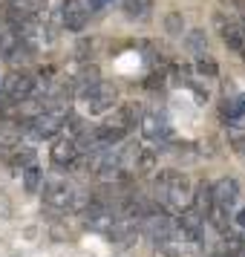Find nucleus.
Masks as SVG:
<instances>
[{
	"mask_svg": "<svg viewBox=\"0 0 245 257\" xmlns=\"http://www.w3.org/2000/svg\"><path fill=\"white\" fill-rule=\"evenodd\" d=\"M35 58H38V49H32L29 44H24L21 38H18L12 47L6 49V55H3V61L12 64V67H26V64H32Z\"/></svg>",
	"mask_w": 245,
	"mask_h": 257,
	"instance_id": "nucleus-14",
	"label": "nucleus"
},
{
	"mask_svg": "<svg viewBox=\"0 0 245 257\" xmlns=\"http://www.w3.org/2000/svg\"><path fill=\"white\" fill-rule=\"evenodd\" d=\"M233 225L239 228V234H245V205L233 211Z\"/></svg>",
	"mask_w": 245,
	"mask_h": 257,
	"instance_id": "nucleus-24",
	"label": "nucleus"
},
{
	"mask_svg": "<svg viewBox=\"0 0 245 257\" xmlns=\"http://www.w3.org/2000/svg\"><path fill=\"white\" fill-rule=\"evenodd\" d=\"M139 231L150 240L153 245H162V243H170L173 240V220H170V214L162 208H150L141 214V222H139Z\"/></svg>",
	"mask_w": 245,
	"mask_h": 257,
	"instance_id": "nucleus-5",
	"label": "nucleus"
},
{
	"mask_svg": "<svg viewBox=\"0 0 245 257\" xmlns=\"http://www.w3.org/2000/svg\"><path fill=\"white\" fill-rule=\"evenodd\" d=\"M0 93L6 95L9 104L32 101V95H35V75H29L24 70H12L3 78V84H0Z\"/></svg>",
	"mask_w": 245,
	"mask_h": 257,
	"instance_id": "nucleus-6",
	"label": "nucleus"
},
{
	"mask_svg": "<svg viewBox=\"0 0 245 257\" xmlns=\"http://www.w3.org/2000/svg\"><path fill=\"white\" fill-rule=\"evenodd\" d=\"M78 104L87 116H101V113H110L118 101V87L110 81H95L93 87H87L75 95Z\"/></svg>",
	"mask_w": 245,
	"mask_h": 257,
	"instance_id": "nucleus-3",
	"label": "nucleus"
},
{
	"mask_svg": "<svg viewBox=\"0 0 245 257\" xmlns=\"http://www.w3.org/2000/svg\"><path fill=\"white\" fill-rule=\"evenodd\" d=\"M52 162H55V168H75L81 162V151H78L72 136L64 133V136H58L52 142Z\"/></svg>",
	"mask_w": 245,
	"mask_h": 257,
	"instance_id": "nucleus-12",
	"label": "nucleus"
},
{
	"mask_svg": "<svg viewBox=\"0 0 245 257\" xmlns=\"http://www.w3.org/2000/svg\"><path fill=\"white\" fill-rule=\"evenodd\" d=\"M156 191H159L164 205L170 211H179V214L187 211L190 202H193V185L179 171H162V174L156 176Z\"/></svg>",
	"mask_w": 245,
	"mask_h": 257,
	"instance_id": "nucleus-1",
	"label": "nucleus"
},
{
	"mask_svg": "<svg viewBox=\"0 0 245 257\" xmlns=\"http://www.w3.org/2000/svg\"><path fill=\"white\" fill-rule=\"evenodd\" d=\"M239 55H242V61H245V44H242V49H239Z\"/></svg>",
	"mask_w": 245,
	"mask_h": 257,
	"instance_id": "nucleus-26",
	"label": "nucleus"
},
{
	"mask_svg": "<svg viewBox=\"0 0 245 257\" xmlns=\"http://www.w3.org/2000/svg\"><path fill=\"white\" fill-rule=\"evenodd\" d=\"M210 257H216V254H210Z\"/></svg>",
	"mask_w": 245,
	"mask_h": 257,
	"instance_id": "nucleus-27",
	"label": "nucleus"
},
{
	"mask_svg": "<svg viewBox=\"0 0 245 257\" xmlns=\"http://www.w3.org/2000/svg\"><path fill=\"white\" fill-rule=\"evenodd\" d=\"M164 32L173 35V38H179L182 32H185V18H182L179 12H170L167 18H164Z\"/></svg>",
	"mask_w": 245,
	"mask_h": 257,
	"instance_id": "nucleus-20",
	"label": "nucleus"
},
{
	"mask_svg": "<svg viewBox=\"0 0 245 257\" xmlns=\"http://www.w3.org/2000/svg\"><path fill=\"white\" fill-rule=\"evenodd\" d=\"M156 165H159V153L153 151V148L139 145V153H136V171H139V174H153Z\"/></svg>",
	"mask_w": 245,
	"mask_h": 257,
	"instance_id": "nucleus-17",
	"label": "nucleus"
},
{
	"mask_svg": "<svg viewBox=\"0 0 245 257\" xmlns=\"http://www.w3.org/2000/svg\"><path fill=\"white\" fill-rule=\"evenodd\" d=\"M185 47H187V52H193L196 58L208 55V35H205V29H190L185 35Z\"/></svg>",
	"mask_w": 245,
	"mask_h": 257,
	"instance_id": "nucleus-16",
	"label": "nucleus"
},
{
	"mask_svg": "<svg viewBox=\"0 0 245 257\" xmlns=\"http://www.w3.org/2000/svg\"><path fill=\"white\" fill-rule=\"evenodd\" d=\"M67 116H70V110L67 104L61 107H47V110H41L35 116L26 121V136L32 142H41V139H55L64 124H67Z\"/></svg>",
	"mask_w": 245,
	"mask_h": 257,
	"instance_id": "nucleus-2",
	"label": "nucleus"
},
{
	"mask_svg": "<svg viewBox=\"0 0 245 257\" xmlns=\"http://www.w3.org/2000/svg\"><path fill=\"white\" fill-rule=\"evenodd\" d=\"M58 18H61V26L67 32H84V26L90 21V12H87L84 0H61Z\"/></svg>",
	"mask_w": 245,
	"mask_h": 257,
	"instance_id": "nucleus-10",
	"label": "nucleus"
},
{
	"mask_svg": "<svg viewBox=\"0 0 245 257\" xmlns=\"http://www.w3.org/2000/svg\"><path fill=\"white\" fill-rule=\"evenodd\" d=\"M219 21V35H222V41H225V47L231 49V52H239L242 49V44H245V26L242 24H225L222 18H216Z\"/></svg>",
	"mask_w": 245,
	"mask_h": 257,
	"instance_id": "nucleus-15",
	"label": "nucleus"
},
{
	"mask_svg": "<svg viewBox=\"0 0 245 257\" xmlns=\"http://www.w3.org/2000/svg\"><path fill=\"white\" fill-rule=\"evenodd\" d=\"M156 257H182V245H176L173 240L156 245Z\"/></svg>",
	"mask_w": 245,
	"mask_h": 257,
	"instance_id": "nucleus-23",
	"label": "nucleus"
},
{
	"mask_svg": "<svg viewBox=\"0 0 245 257\" xmlns=\"http://www.w3.org/2000/svg\"><path fill=\"white\" fill-rule=\"evenodd\" d=\"M110 3H113V0H90V9H87V12H101L104 6H110Z\"/></svg>",
	"mask_w": 245,
	"mask_h": 257,
	"instance_id": "nucleus-25",
	"label": "nucleus"
},
{
	"mask_svg": "<svg viewBox=\"0 0 245 257\" xmlns=\"http://www.w3.org/2000/svg\"><path fill=\"white\" fill-rule=\"evenodd\" d=\"M116 208L104 202V199H90L87 202V208H84V225L90 228V231H98V234H107L113 228V222H116Z\"/></svg>",
	"mask_w": 245,
	"mask_h": 257,
	"instance_id": "nucleus-9",
	"label": "nucleus"
},
{
	"mask_svg": "<svg viewBox=\"0 0 245 257\" xmlns=\"http://www.w3.org/2000/svg\"><path fill=\"white\" fill-rule=\"evenodd\" d=\"M121 12L133 24H147L153 15V0H121Z\"/></svg>",
	"mask_w": 245,
	"mask_h": 257,
	"instance_id": "nucleus-13",
	"label": "nucleus"
},
{
	"mask_svg": "<svg viewBox=\"0 0 245 257\" xmlns=\"http://www.w3.org/2000/svg\"><path fill=\"white\" fill-rule=\"evenodd\" d=\"M41 185H44V171H41V165H29V168H24V188L26 191L35 194Z\"/></svg>",
	"mask_w": 245,
	"mask_h": 257,
	"instance_id": "nucleus-19",
	"label": "nucleus"
},
{
	"mask_svg": "<svg viewBox=\"0 0 245 257\" xmlns=\"http://www.w3.org/2000/svg\"><path fill=\"white\" fill-rule=\"evenodd\" d=\"M210 185L208 182H199V188L193 191V202H190V208L196 211L199 217H208V211H210Z\"/></svg>",
	"mask_w": 245,
	"mask_h": 257,
	"instance_id": "nucleus-18",
	"label": "nucleus"
},
{
	"mask_svg": "<svg viewBox=\"0 0 245 257\" xmlns=\"http://www.w3.org/2000/svg\"><path fill=\"white\" fill-rule=\"evenodd\" d=\"M139 124H141V136L150 145H167L173 139V124H170L164 110H147Z\"/></svg>",
	"mask_w": 245,
	"mask_h": 257,
	"instance_id": "nucleus-8",
	"label": "nucleus"
},
{
	"mask_svg": "<svg viewBox=\"0 0 245 257\" xmlns=\"http://www.w3.org/2000/svg\"><path fill=\"white\" fill-rule=\"evenodd\" d=\"M95 38H84V41H78V47H75V58L78 61H90L95 55Z\"/></svg>",
	"mask_w": 245,
	"mask_h": 257,
	"instance_id": "nucleus-21",
	"label": "nucleus"
},
{
	"mask_svg": "<svg viewBox=\"0 0 245 257\" xmlns=\"http://www.w3.org/2000/svg\"><path fill=\"white\" fill-rule=\"evenodd\" d=\"M44 205L52 211H72L75 197H78V188L72 185L67 176L61 174H49L44 176Z\"/></svg>",
	"mask_w": 245,
	"mask_h": 257,
	"instance_id": "nucleus-4",
	"label": "nucleus"
},
{
	"mask_svg": "<svg viewBox=\"0 0 245 257\" xmlns=\"http://www.w3.org/2000/svg\"><path fill=\"white\" fill-rule=\"evenodd\" d=\"M41 12H47V0H9L0 6V18L6 26H21L32 18H41Z\"/></svg>",
	"mask_w": 245,
	"mask_h": 257,
	"instance_id": "nucleus-7",
	"label": "nucleus"
},
{
	"mask_svg": "<svg viewBox=\"0 0 245 257\" xmlns=\"http://www.w3.org/2000/svg\"><path fill=\"white\" fill-rule=\"evenodd\" d=\"M196 72H199V75H208V78H213V75L219 72V64L210 58V55H202V58H196Z\"/></svg>",
	"mask_w": 245,
	"mask_h": 257,
	"instance_id": "nucleus-22",
	"label": "nucleus"
},
{
	"mask_svg": "<svg viewBox=\"0 0 245 257\" xmlns=\"http://www.w3.org/2000/svg\"><path fill=\"white\" fill-rule=\"evenodd\" d=\"M236 199H239V182L233 176H222L219 182L210 185V202L216 208H222L225 214L236 208Z\"/></svg>",
	"mask_w": 245,
	"mask_h": 257,
	"instance_id": "nucleus-11",
	"label": "nucleus"
}]
</instances>
